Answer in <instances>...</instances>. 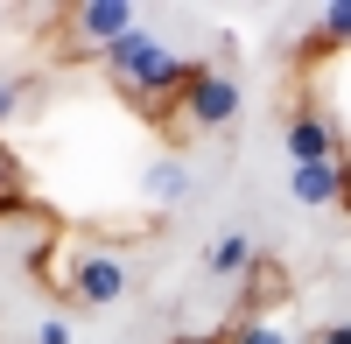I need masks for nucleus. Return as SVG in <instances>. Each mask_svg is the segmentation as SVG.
I'll list each match as a JSON object with an SVG mask.
<instances>
[{
	"instance_id": "1",
	"label": "nucleus",
	"mask_w": 351,
	"mask_h": 344,
	"mask_svg": "<svg viewBox=\"0 0 351 344\" xmlns=\"http://www.w3.org/2000/svg\"><path fill=\"white\" fill-rule=\"evenodd\" d=\"M36 281L64 302V309H112L127 295V253H112V246H92V239H77V232H49L36 246Z\"/></svg>"
},
{
	"instance_id": "2",
	"label": "nucleus",
	"mask_w": 351,
	"mask_h": 344,
	"mask_svg": "<svg viewBox=\"0 0 351 344\" xmlns=\"http://www.w3.org/2000/svg\"><path fill=\"white\" fill-rule=\"evenodd\" d=\"M99 71H106V84L120 92L148 127H162L169 112H176V99H183V84H190V56H176L162 36H148V28H134L127 42H112L106 56H99Z\"/></svg>"
},
{
	"instance_id": "3",
	"label": "nucleus",
	"mask_w": 351,
	"mask_h": 344,
	"mask_svg": "<svg viewBox=\"0 0 351 344\" xmlns=\"http://www.w3.org/2000/svg\"><path fill=\"white\" fill-rule=\"evenodd\" d=\"M28 21L49 28V64H99L112 42H127L141 28L134 8H120V0H71V8H43Z\"/></svg>"
},
{
	"instance_id": "4",
	"label": "nucleus",
	"mask_w": 351,
	"mask_h": 344,
	"mask_svg": "<svg viewBox=\"0 0 351 344\" xmlns=\"http://www.w3.org/2000/svg\"><path fill=\"white\" fill-rule=\"evenodd\" d=\"M232 120H239V77H232L225 56H211V64L190 71V84H183V99H176V112H169L155 134L169 140V148H183V140H197V134H225Z\"/></svg>"
},
{
	"instance_id": "5",
	"label": "nucleus",
	"mask_w": 351,
	"mask_h": 344,
	"mask_svg": "<svg viewBox=\"0 0 351 344\" xmlns=\"http://www.w3.org/2000/svg\"><path fill=\"white\" fill-rule=\"evenodd\" d=\"M281 140H288V162L295 169H344L351 162V148H344V134H337V120L316 99H302V106H288V120H281Z\"/></svg>"
},
{
	"instance_id": "6",
	"label": "nucleus",
	"mask_w": 351,
	"mask_h": 344,
	"mask_svg": "<svg viewBox=\"0 0 351 344\" xmlns=\"http://www.w3.org/2000/svg\"><path fill=\"white\" fill-rule=\"evenodd\" d=\"M302 49H309V64H324L330 49H351V0H330V8H324V14L309 21Z\"/></svg>"
},
{
	"instance_id": "7",
	"label": "nucleus",
	"mask_w": 351,
	"mask_h": 344,
	"mask_svg": "<svg viewBox=\"0 0 351 344\" xmlns=\"http://www.w3.org/2000/svg\"><path fill=\"white\" fill-rule=\"evenodd\" d=\"M218 344H295L274 317H232L225 330H218Z\"/></svg>"
},
{
	"instance_id": "8",
	"label": "nucleus",
	"mask_w": 351,
	"mask_h": 344,
	"mask_svg": "<svg viewBox=\"0 0 351 344\" xmlns=\"http://www.w3.org/2000/svg\"><path fill=\"white\" fill-rule=\"evenodd\" d=\"M253 267V246H246V232H225L218 246H211V274L218 281H232V274H246Z\"/></svg>"
},
{
	"instance_id": "9",
	"label": "nucleus",
	"mask_w": 351,
	"mask_h": 344,
	"mask_svg": "<svg viewBox=\"0 0 351 344\" xmlns=\"http://www.w3.org/2000/svg\"><path fill=\"white\" fill-rule=\"evenodd\" d=\"M21 99H28V84H21V77H0V127L21 112Z\"/></svg>"
},
{
	"instance_id": "10",
	"label": "nucleus",
	"mask_w": 351,
	"mask_h": 344,
	"mask_svg": "<svg viewBox=\"0 0 351 344\" xmlns=\"http://www.w3.org/2000/svg\"><path fill=\"white\" fill-rule=\"evenodd\" d=\"M148 190H155V197H183V169H176V162H162L155 176H148Z\"/></svg>"
},
{
	"instance_id": "11",
	"label": "nucleus",
	"mask_w": 351,
	"mask_h": 344,
	"mask_svg": "<svg viewBox=\"0 0 351 344\" xmlns=\"http://www.w3.org/2000/svg\"><path fill=\"white\" fill-rule=\"evenodd\" d=\"M36 344H71V323H64V317H49V323L36 330Z\"/></svg>"
},
{
	"instance_id": "12",
	"label": "nucleus",
	"mask_w": 351,
	"mask_h": 344,
	"mask_svg": "<svg viewBox=\"0 0 351 344\" xmlns=\"http://www.w3.org/2000/svg\"><path fill=\"white\" fill-rule=\"evenodd\" d=\"M309 344H351V323H324V330H316Z\"/></svg>"
},
{
	"instance_id": "13",
	"label": "nucleus",
	"mask_w": 351,
	"mask_h": 344,
	"mask_svg": "<svg viewBox=\"0 0 351 344\" xmlns=\"http://www.w3.org/2000/svg\"><path fill=\"white\" fill-rule=\"evenodd\" d=\"M183 344H218V330H211V337H183Z\"/></svg>"
}]
</instances>
